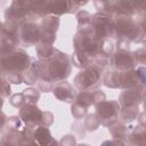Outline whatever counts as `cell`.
<instances>
[{
    "label": "cell",
    "mask_w": 146,
    "mask_h": 146,
    "mask_svg": "<svg viewBox=\"0 0 146 146\" xmlns=\"http://www.w3.org/2000/svg\"><path fill=\"white\" fill-rule=\"evenodd\" d=\"M98 81H99V70L96 67H90L81 72L75 78V84L81 90L96 86Z\"/></svg>",
    "instance_id": "cell-1"
},
{
    "label": "cell",
    "mask_w": 146,
    "mask_h": 146,
    "mask_svg": "<svg viewBox=\"0 0 146 146\" xmlns=\"http://www.w3.org/2000/svg\"><path fill=\"white\" fill-rule=\"evenodd\" d=\"M21 116L22 119L27 122L30 125L32 124H36L40 122H44L43 121V116L44 113H42L38 107H35L32 104H26L22 110H21Z\"/></svg>",
    "instance_id": "cell-2"
},
{
    "label": "cell",
    "mask_w": 146,
    "mask_h": 146,
    "mask_svg": "<svg viewBox=\"0 0 146 146\" xmlns=\"http://www.w3.org/2000/svg\"><path fill=\"white\" fill-rule=\"evenodd\" d=\"M119 111V104L116 102H100L97 105V114L99 117V121L102 120L103 123L105 120H114L116 116V113Z\"/></svg>",
    "instance_id": "cell-3"
},
{
    "label": "cell",
    "mask_w": 146,
    "mask_h": 146,
    "mask_svg": "<svg viewBox=\"0 0 146 146\" xmlns=\"http://www.w3.org/2000/svg\"><path fill=\"white\" fill-rule=\"evenodd\" d=\"M112 65L120 70H128L135 65V58L129 52L124 50H120L117 54L113 56Z\"/></svg>",
    "instance_id": "cell-4"
},
{
    "label": "cell",
    "mask_w": 146,
    "mask_h": 146,
    "mask_svg": "<svg viewBox=\"0 0 146 146\" xmlns=\"http://www.w3.org/2000/svg\"><path fill=\"white\" fill-rule=\"evenodd\" d=\"M123 19H117L116 24L114 25V27L117 30V33L124 35L125 38H133V35H136V33L138 34V26L135 25V23L130 19H128L127 17H122Z\"/></svg>",
    "instance_id": "cell-5"
},
{
    "label": "cell",
    "mask_w": 146,
    "mask_h": 146,
    "mask_svg": "<svg viewBox=\"0 0 146 146\" xmlns=\"http://www.w3.org/2000/svg\"><path fill=\"white\" fill-rule=\"evenodd\" d=\"M94 26L96 29V35L99 38H105L108 35V33H111L112 30V24L111 21L107 16H95L94 17Z\"/></svg>",
    "instance_id": "cell-6"
},
{
    "label": "cell",
    "mask_w": 146,
    "mask_h": 146,
    "mask_svg": "<svg viewBox=\"0 0 146 146\" xmlns=\"http://www.w3.org/2000/svg\"><path fill=\"white\" fill-rule=\"evenodd\" d=\"M54 94L56 97L63 102H70L74 98V91L72 90V87L67 82H62L57 84L54 89Z\"/></svg>",
    "instance_id": "cell-7"
},
{
    "label": "cell",
    "mask_w": 146,
    "mask_h": 146,
    "mask_svg": "<svg viewBox=\"0 0 146 146\" xmlns=\"http://www.w3.org/2000/svg\"><path fill=\"white\" fill-rule=\"evenodd\" d=\"M38 26L32 25V24H27L26 26H24L23 31H22V38L26 40V42H34L35 40H38L41 34L39 32V30L36 29Z\"/></svg>",
    "instance_id": "cell-8"
},
{
    "label": "cell",
    "mask_w": 146,
    "mask_h": 146,
    "mask_svg": "<svg viewBox=\"0 0 146 146\" xmlns=\"http://www.w3.org/2000/svg\"><path fill=\"white\" fill-rule=\"evenodd\" d=\"M23 96L27 99V100H32L35 102L39 98V92L34 89H30V90H25V92L23 94Z\"/></svg>",
    "instance_id": "cell-9"
},
{
    "label": "cell",
    "mask_w": 146,
    "mask_h": 146,
    "mask_svg": "<svg viewBox=\"0 0 146 146\" xmlns=\"http://www.w3.org/2000/svg\"><path fill=\"white\" fill-rule=\"evenodd\" d=\"M3 122H5V115L0 112V128L2 127V124H3Z\"/></svg>",
    "instance_id": "cell-10"
},
{
    "label": "cell",
    "mask_w": 146,
    "mask_h": 146,
    "mask_svg": "<svg viewBox=\"0 0 146 146\" xmlns=\"http://www.w3.org/2000/svg\"><path fill=\"white\" fill-rule=\"evenodd\" d=\"M79 146H88V145H79Z\"/></svg>",
    "instance_id": "cell-11"
}]
</instances>
